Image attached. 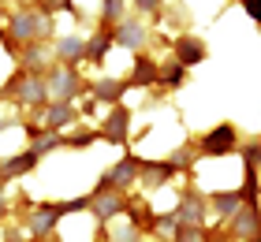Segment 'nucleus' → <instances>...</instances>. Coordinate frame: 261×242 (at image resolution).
I'll return each instance as SVG.
<instances>
[{
	"mask_svg": "<svg viewBox=\"0 0 261 242\" xmlns=\"http://www.w3.org/2000/svg\"><path fill=\"white\" fill-rule=\"evenodd\" d=\"M49 30H53V19L38 8H22V11H15V19H11V34H15L19 41H27V45L45 41Z\"/></svg>",
	"mask_w": 261,
	"mask_h": 242,
	"instance_id": "f257e3e1",
	"label": "nucleus"
},
{
	"mask_svg": "<svg viewBox=\"0 0 261 242\" xmlns=\"http://www.w3.org/2000/svg\"><path fill=\"white\" fill-rule=\"evenodd\" d=\"M45 86H49V101H56V104H71V101L82 93V78H79L75 67L56 64L49 75H45Z\"/></svg>",
	"mask_w": 261,
	"mask_h": 242,
	"instance_id": "f03ea898",
	"label": "nucleus"
},
{
	"mask_svg": "<svg viewBox=\"0 0 261 242\" xmlns=\"http://www.w3.org/2000/svg\"><path fill=\"white\" fill-rule=\"evenodd\" d=\"M198 149H201V156H228L239 149V130H235V123H220L198 142Z\"/></svg>",
	"mask_w": 261,
	"mask_h": 242,
	"instance_id": "7ed1b4c3",
	"label": "nucleus"
},
{
	"mask_svg": "<svg viewBox=\"0 0 261 242\" xmlns=\"http://www.w3.org/2000/svg\"><path fill=\"white\" fill-rule=\"evenodd\" d=\"M11 90H19L15 97L22 104H30V108H45L49 104V86H45V75H27V71H22V75L11 82Z\"/></svg>",
	"mask_w": 261,
	"mask_h": 242,
	"instance_id": "20e7f679",
	"label": "nucleus"
},
{
	"mask_svg": "<svg viewBox=\"0 0 261 242\" xmlns=\"http://www.w3.org/2000/svg\"><path fill=\"white\" fill-rule=\"evenodd\" d=\"M90 212H97V220H116L120 212H127V198L120 190H109V186H97L90 194Z\"/></svg>",
	"mask_w": 261,
	"mask_h": 242,
	"instance_id": "39448f33",
	"label": "nucleus"
},
{
	"mask_svg": "<svg viewBox=\"0 0 261 242\" xmlns=\"http://www.w3.org/2000/svg\"><path fill=\"white\" fill-rule=\"evenodd\" d=\"M205 212H209V201L201 198L198 190H187L179 205H175V220H179V227H201L205 224Z\"/></svg>",
	"mask_w": 261,
	"mask_h": 242,
	"instance_id": "423d86ee",
	"label": "nucleus"
},
{
	"mask_svg": "<svg viewBox=\"0 0 261 242\" xmlns=\"http://www.w3.org/2000/svg\"><path fill=\"white\" fill-rule=\"evenodd\" d=\"M112 41L123 45V48H130V52H142V48L149 45V30L142 26L138 19H127L123 15L120 22H116V30H112Z\"/></svg>",
	"mask_w": 261,
	"mask_h": 242,
	"instance_id": "0eeeda50",
	"label": "nucleus"
},
{
	"mask_svg": "<svg viewBox=\"0 0 261 242\" xmlns=\"http://www.w3.org/2000/svg\"><path fill=\"white\" fill-rule=\"evenodd\" d=\"M138 168H142V160L138 156H123L120 164L116 168H109V172H105V179H101V186H109V190H130L138 183Z\"/></svg>",
	"mask_w": 261,
	"mask_h": 242,
	"instance_id": "6e6552de",
	"label": "nucleus"
},
{
	"mask_svg": "<svg viewBox=\"0 0 261 242\" xmlns=\"http://www.w3.org/2000/svg\"><path fill=\"white\" fill-rule=\"evenodd\" d=\"M228 235L231 238H243V242H250L254 235H261V212H257V205H243L239 212L228 220Z\"/></svg>",
	"mask_w": 261,
	"mask_h": 242,
	"instance_id": "1a4fd4ad",
	"label": "nucleus"
},
{
	"mask_svg": "<svg viewBox=\"0 0 261 242\" xmlns=\"http://www.w3.org/2000/svg\"><path fill=\"white\" fill-rule=\"evenodd\" d=\"M205 201H209V212H217L224 224H228L231 216L243 209V198H239V190H217V194H209Z\"/></svg>",
	"mask_w": 261,
	"mask_h": 242,
	"instance_id": "9d476101",
	"label": "nucleus"
},
{
	"mask_svg": "<svg viewBox=\"0 0 261 242\" xmlns=\"http://www.w3.org/2000/svg\"><path fill=\"white\" fill-rule=\"evenodd\" d=\"M127 123H130V112H127L123 104H116L112 112H109V119H105L101 135L109 138L112 145H123V142H127Z\"/></svg>",
	"mask_w": 261,
	"mask_h": 242,
	"instance_id": "9b49d317",
	"label": "nucleus"
},
{
	"mask_svg": "<svg viewBox=\"0 0 261 242\" xmlns=\"http://www.w3.org/2000/svg\"><path fill=\"white\" fill-rule=\"evenodd\" d=\"M71 123H75V108H71V104H45V112H41V130H53V135H56V130H64V127H71Z\"/></svg>",
	"mask_w": 261,
	"mask_h": 242,
	"instance_id": "f8f14e48",
	"label": "nucleus"
},
{
	"mask_svg": "<svg viewBox=\"0 0 261 242\" xmlns=\"http://www.w3.org/2000/svg\"><path fill=\"white\" fill-rule=\"evenodd\" d=\"M56 60H60L64 67H75L79 60H86V41L75 38V34H64V38L56 41Z\"/></svg>",
	"mask_w": 261,
	"mask_h": 242,
	"instance_id": "ddd939ff",
	"label": "nucleus"
},
{
	"mask_svg": "<svg viewBox=\"0 0 261 242\" xmlns=\"http://www.w3.org/2000/svg\"><path fill=\"white\" fill-rule=\"evenodd\" d=\"M60 216H64L60 205H41L38 212H30V235H34V238H45V235L56 227V220H60Z\"/></svg>",
	"mask_w": 261,
	"mask_h": 242,
	"instance_id": "4468645a",
	"label": "nucleus"
},
{
	"mask_svg": "<svg viewBox=\"0 0 261 242\" xmlns=\"http://www.w3.org/2000/svg\"><path fill=\"white\" fill-rule=\"evenodd\" d=\"M90 93L97 97L101 104H120L123 101V93H127V82L123 78H101V82H93Z\"/></svg>",
	"mask_w": 261,
	"mask_h": 242,
	"instance_id": "2eb2a0df",
	"label": "nucleus"
},
{
	"mask_svg": "<svg viewBox=\"0 0 261 242\" xmlns=\"http://www.w3.org/2000/svg\"><path fill=\"white\" fill-rule=\"evenodd\" d=\"M138 179H142L149 190H153V186H164V183L172 179V168H168V160H142Z\"/></svg>",
	"mask_w": 261,
	"mask_h": 242,
	"instance_id": "dca6fc26",
	"label": "nucleus"
},
{
	"mask_svg": "<svg viewBox=\"0 0 261 242\" xmlns=\"http://www.w3.org/2000/svg\"><path fill=\"white\" fill-rule=\"evenodd\" d=\"M175 60H179L183 67H194V64H201V60H205V45L187 34V38L175 41Z\"/></svg>",
	"mask_w": 261,
	"mask_h": 242,
	"instance_id": "f3484780",
	"label": "nucleus"
},
{
	"mask_svg": "<svg viewBox=\"0 0 261 242\" xmlns=\"http://www.w3.org/2000/svg\"><path fill=\"white\" fill-rule=\"evenodd\" d=\"M109 45H116V41H112V26H101V30L86 41V60H90V64H101L105 52H109Z\"/></svg>",
	"mask_w": 261,
	"mask_h": 242,
	"instance_id": "a211bd4d",
	"label": "nucleus"
},
{
	"mask_svg": "<svg viewBox=\"0 0 261 242\" xmlns=\"http://www.w3.org/2000/svg\"><path fill=\"white\" fill-rule=\"evenodd\" d=\"M130 82H138V86H153V82H157V64H153L149 56H138L135 60V71H130Z\"/></svg>",
	"mask_w": 261,
	"mask_h": 242,
	"instance_id": "6ab92c4d",
	"label": "nucleus"
},
{
	"mask_svg": "<svg viewBox=\"0 0 261 242\" xmlns=\"http://www.w3.org/2000/svg\"><path fill=\"white\" fill-rule=\"evenodd\" d=\"M38 160H41V156L27 149V153H22V156H8V160H4V164H0V168H4V175H22V172H30V168H34V164H38Z\"/></svg>",
	"mask_w": 261,
	"mask_h": 242,
	"instance_id": "aec40b11",
	"label": "nucleus"
},
{
	"mask_svg": "<svg viewBox=\"0 0 261 242\" xmlns=\"http://www.w3.org/2000/svg\"><path fill=\"white\" fill-rule=\"evenodd\" d=\"M183 78H187V67L179 64V60L157 67V82H164V86H183Z\"/></svg>",
	"mask_w": 261,
	"mask_h": 242,
	"instance_id": "412c9836",
	"label": "nucleus"
},
{
	"mask_svg": "<svg viewBox=\"0 0 261 242\" xmlns=\"http://www.w3.org/2000/svg\"><path fill=\"white\" fill-rule=\"evenodd\" d=\"M153 227H157L161 235H172V238H175V231H179V220H175V212H172V216H153Z\"/></svg>",
	"mask_w": 261,
	"mask_h": 242,
	"instance_id": "4be33fe9",
	"label": "nucleus"
},
{
	"mask_svg": "<svg viewBox=\"0 0 261 242\" xmlns=\"http://www.w3.org/2000/svg\"><path fill=\"white\" fill-rule=\"evenodd\" d=\"M123 0H105V8H101V15H105V22H120L123 19Z\"/></svg>",
	"mask_w": 261,
	"mask_h": 242,
	"instance_id": "5701e85b",
	"label": "nucleus"
},
{
	"mask_svg": "<svg viewBox=\"0 0 261 242\" xmlns=\"http://www.w3.org/2000/svg\"><path fill=\"white\" fill-rule=\"evenodd\" d=\"M254 164H261V145L257 142L243 145V168H254Z\"/></svg>",
	"mask_w": 261,
	"mask_h": 242,
	"instance_id": "b1692460",
	"label": "nucleus"
},
{
	"mask_svg": "<svg viewBox=\"0 0 261 242\" xmlns=\"http://www.w3.org/2000/svg\"><path fill=\"white\" fill-rule=\"evenodd\" d=\"M175 242H205V231H201V227H179Z\"/></svg>",
	"mask_w": 261,
	"mask_h": 242,
	"instance_id": "393cba45",
	"label": "nucleus"
},
{
	"mask_svg": "<svg viewBox=\"0 0 261 242\" xmlns=\"http://www.w3.org/2000/svg\"><path fill=\"white\" fill-rule=\"evenodd\" d=\"M187 164H191V149H175V156L168 160L172 172H179V168H187Z\"/></svg>",
	"mask_w": 261,
	"mask_h": 242,
	"instance_id": "a878e982",
	"label": "nucleus"
},
{
	"mask_svg": "<svg viewBox=\"0 0 261 242\" xmlns=\"http://www.w3.org/2000/svg\"><path fill=\"white\" fill-rule=\"evenodd\" d=\"M243 8H246V15L254 22H261V0H243Z\"/></svg>",
	"mask_w": 261,
	"mask_h": 242,
	"instance_id": "bb28decb",
	"label": "nucleus"
},
{
	"mask_svg": "<svg viewBox=\"0 0 261 242\" xmlns=\"http://www.w3.org/2000/svg\"><path fill=\"white\" fill-rule=\"evenodd\" d=\"M135 4H138V11H146V15H153V11L161 8V0H135Z\"/></svg>",
	"mask_w": 261,
	"mask_h": 242,
	"instance_id": "cd10ccee",
	"label": "nucleus"
},
{
	"mask_svg": "<svg viewBox=\"0 0 261 242\" xmlns=\"http://www.w3.org/2000/svg\"><path fill=\"white\" fill-rule=\"evenodd\" d=\"M71 145H90L93 142V135H90V130H86V135H75V138H67Z\"/></svg>",
	"mask_w": 261,
	"mask_h": 242,
	"instance_id": "c85d7f7f",
	"label": "nucleus"
},
{
	"mask_svg": "<svg viewBox=\"0 0 261 242\" xmlns=\"http://www.w3.org/2000/svg\"><path fill=\"white\" fill-rule=\"evenodd\" d=\"M0 220H4V186H0Z\"/></svg>",
	"mask_w": 261,
	"mask_h": 242,
	"instance_id": "c756f323",
	"label": "nucleus"
}]
</instances>
